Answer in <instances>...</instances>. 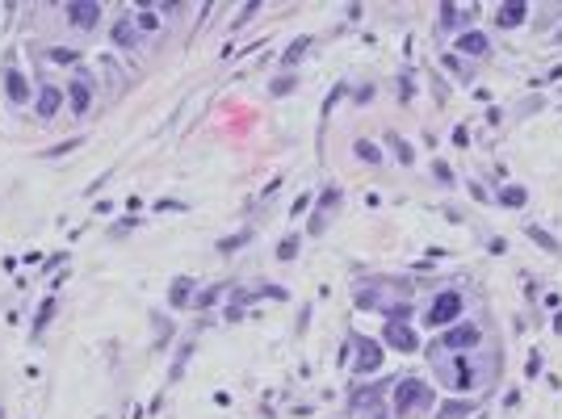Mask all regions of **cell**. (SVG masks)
I'll return each mask as SVG.
<instances>
[{
	"label": "cell",
	"mask_w": 562,
	"mask_h": 419,
	"mask_svg": "<svg viewBox=\"0 0 562 419\" xmlns=\"http://www.w3.org/2000/svg\"><path fill=\"white\" fill-rule=\"evenodd\" d=\"M428 403H433V386H428V382H420V378H403V382L395 386V411H399V416L424 411Z\"/></svg>",
	"instance_id": "obj_1"
},
{
	"label": "cell",
	"mask_w": 562,
	"mask_h": 419,
	"mask_svg": "<svg viewBox=\"0 0 562 419\" xmlns=\"http://www.w3.org/2000/svg\"><path fill=\"white\" fill-rule=\"evenodd\" d=\"M458 315H462V294H458V290H441V294L433 298V306L424 311V323H428V327H449Z\"/></svg>",
	"instance_id": "obj_2"
},
{
	"label": "cell",
	"mask_w": 562,
	"mask_h": 419,
	"mask_svg": "<svg viewBox=\"0 0 562 419\" xmlns=\"http://www.w3.org/2000/svg\"><path fill=\"white\" fill-rule=\"evenodd\" d=\"M483 344V332L475 323H458V327H445L441 336V348L445 353H466V348H479Z\"/></svg>",
	"instance_id": "obj_3"
},
{
	"label": "cell",
	"mask_w": 562,
	"mask_h": 419,
	"mask_svg": "<svg viewBox=\"0 0 562 419\" xmlns=\"http://www.w3.org/2000/svg\"><path fill=\"white\" fill-rule=\"evenodd\" d=\"M382 344H386V348H395V353H416V348H420L416 332H412L403 319H391V323L382 327Z\"/></svg>",
	"instance_id": "obj_4"
},
{
	"label": "cell",
	"mask_w": 562,
	"mask_h": 419,
	"mask_svg": "<svg viewBox=\"0 0 562 419\" xmlns=\"http://www.w3.org/2000/svg\"><path fill=\"white\" fill-rule=\"evenodd\" d=\"M353 348H357L353 374H378V369H382V344H378V340H357V336H353Z\"/></svg>",
	"instance_id": "obj_5"
},
{
	"label": "cell",
	"mask_w": 562,
	"mask_h": 419,
	"mask_svg": "<svg viewBox=\"0 0 562 419\" xmlns=\"http://www.w3.org/2000/svg\"><path fill=\"white\" fill-rule=\"evenodd\" d=\"M97 17H101V4H97V0H76V4H67V21H71L76 29H92Z\"/></svg>",
	"instance_id": "obj_6"
},
{
	"label": "cell",
	"mask_w": 562,
	"mask_h": 419,
	"mask_svg": "<svg viewBox=\"0 0 562 419\" xmlns=\"http://www.w3.org/2000/svg\"><path fill=\"white\" fill-rule=\"evenodd\" d=\"M454 50H462V55H470V59H479V55H487V50H491V38H487L483 29H466V34H458V42H454Z\"/></svg>",
	"instance_id": "obj_7"
},
{
	"label": "cell",
	"mask_w": 562,
	"mask_h": 419,
	"mask_svg": "<svg viewBox=\"0 0 562 419\" xmlns=\"http://www.w3.org/2000/svg\"><path fill=\"white\" fill-rule=\"evenodd\" d=\"M59 101H63V97H59V88H50V84H46V88L38 92V118H46V122H50V118L59 113Z\"/></svg>",
	"instance_id": "obj_8"
},
{
	"label": "cell",
	"mask_w": 562,
	"mask_h": 419,
	"mask_svg": "<svg viewBox=\"0 0 562 419\" xmlns=\"http://www.w3.org/2000/svg\"><path fill=\"white\" fill-rule=\"evenodd\" d=\"M525 13H529V4H521V0H517V4H500V17H496V21H500L504 29H512V25L525 21Z\"/></svg>",
	"instance_id": "obj_9"
},
{
	"label": "cell",
	"mask_w": 562,
	"mask_h": 419,
	"mask_svg": "<svg viewBox=\"0 0 562 419\" xmlns=\"http://www.w3.org/2000/svg\"><path fill=\"white\" fill-rule=\"evenodd\" d=\"M168 302H172V306H189V302H193V281H189V277H176L172 290H168Z\"/></svg>",
	"instance_id": "obj_10"
},
{
	"label": "cell",
	"mask_w": 562,
	"mask_h": 419,
	"mask_svg": "<svg viewBox=\"0 0 562 419\" xmlns=\"http://www.w3.org/2000/svg\"><path fill=\"white\" fill-rule=\"evenodd\" d=\"M382 399V386H361L357 395H349V411H361V407H374Z\"/></svg>",
	"instance_id": "obj_11"
},
{
	"label": "cell",
	"mask_w": 562,
	"mask_h": 419,
	"mask_svg": "<svg viewBox=\"0 0 562 419\" xmlns=\"http://www.w3.org/2000/svg\"><path fill=\"white\" fill-rule=\"evenodd\" d=\"M4 92H8V101H13V105H21V101L29 97V84H25L17 71H8V76H4Z\"/></svg>",
	"instance_id": "obj_12"
},
{
	"label": "cell",
	"mask_w": 562,
	"mask_h": 419,
	"mask_svg": "<svg viewBox=\"0 0 562 419\" xmlns=\"http://www.w3.org/2000/svg\"><path fill=\"white\" fill-rule=\"evenodd\" d=\"M67 97H71V109H76V113H84V109H88V105H92V88H88V84H84V80H76V84H71V92H67Z\"/></svg>",
	"instance_id": "obj_13"
},
{
	"label": "cell",
	"mask_w": 562,
	"mask_h": 419,
	"mask_svg": "<svg viewBox=\"0 0 562 419\" xmlns=\"http://www.w3.org/2000/svg\"><path fill=\"white\" fill-rule=\"evenodd\" d=\"M475 411V403H466V399H454V403H445L441 411H437V419H466Z\"/></svg>",
	"instance_id": "obj_14"
},
{
	"label": "cell",
	"mask_w": 562,
	"mask_h": 419,
	"mask_svg": "<svg viewBox=\"0 0 562 419\" xmlns=\"http://www.w3.org/2000/svg\"><path fill=\"white\" fill-rule=\"evenodd\" d=\"M113 42H118L122 50H134V21H118V25H113Z\"/></svg>",
	"instance_id": "obj_15"
},
{
	"label": "cell",
	"mask_w": 562,
	"mask_h": 419,
	"mask_svg": "<svg viewBox=\"0 0 562 419\" xmlns=\"http://www.w3.org/2000/svg\"><path fill=\"white\" fill-rule=\"evenodd\" d=\"M500 201H504V206H517V210H521V206H525V201H529V193H525V189H521V185H508V189H504V193H500Z\"/></svg>",
	"instance_id": "obj_16"
},
{
	"label": "cell",
	"mask_w": 562,
	"mask_h": 419,
	"mask_svg": "<svg viewBox=\"0 0 562 419\" xmlns=\"http://www.w3.org/2000/svg\"><path fill=\"white\" fill-rule=\"evenodd\" d=\"M529 239H533L538 248H546V252H562V248H559V239H554V235H546L542 227H529Z\"/></svg>",
	"instance_id": "obj_17"
},
{
	"label": "cell",
	"mask_w": 562,
	"mask_h": 419,
	"mask_svg": "<svg viewBox=\"0 0 562 419\" xmlns=\"http://www.w3.org/2000/svg\"><path fill=\"white\" fill-rule=\"evenodd\" d=\"M307 46H311V38H294V42H290V50H286V59H281V63H286V67H290V63H298V59H302V55H307Z\"/></svg>",
	"instance_id": "obj_18"
},
{
	"label": "cell",
	"mask_w": 562,
	"mask_h": 419,
	"mask_svg": "<svg viewBox=\"0 0 562 419\" xmlns=\"http://www.w3.org/2000/svg\"><path fill=\"white\" fill-rule=\"evenodd\" d=\"M294 256H298V235H286L277 243V260H294Z\"/></svg>",
	"instance_id": "obj_19"
},
{
	"label": "cell",
	"mask_w": 562,
	"mask_h": 419,
	"mask_svg": "<svg viewBox=\"0 0 562 419\" xmlns=\"http://www.w3.org/2000/svg\"><path fill=\"white\" fill-rule=\"evenodd\" d=\"M134 29H160V17H155V8H143V13L134 17Z\"/></svg>",
	"instance_id": "obj_20"
},
{
	"label": "cell",
	"mask_w": 562,
	"mask_h": 419,
	"mask_svg": "<svg viewBox=\"0 0 562 419\" xmlns=\"http://www.w3.org/2000/svg\"><path fill=\"white\" fill-rule=\"evenodd\" d=\"M357 155H361L365 164H378V159H382V151H378V147H374L370 139H361V143H357Z\"/></svg>",
	"instance_id": "obj_21"
},
{
	"label": "cell",
	"mask_w": 562,
	"mask_h": 419,
	"mask_svg": "<svg viewBox=\"0 0 562 419\" xmlns=\"http://www.w3.org/2000/svg\"><path fill=\"white\" fill-rule=\"evenodd\" d=\"M244 243H248V231H244V235H231V239H223V243H218V252H223V256H231V252H235V248H244Z\"/></svg>",
	"instance_id": "obj_22"
},
{
	"label": "cell",
	"mask_w": 562,
	"mask_h": 419,
	"mask_svg": "<svg viewBox=\"0 0 562 419\" xmlns=\"http://www.w3.org/2000/svg\"><path fill=\"white\" fill-rule=\"evenodd\" d=\"M76 147H80V139H67V143H59V147H50L46 155H50V159H59V155H67V151H76Z\"/></svg>",
	"instance_id": "obj_23"
},
{
	"label": "cell",
	"mask_w": 562,
	"mask_h": 419,
	"mask_svg": "<svg viewBox=\"0 0 562 419\" xmlns=\"http://www.w3.org/2000/svg\"><path fill=\"white\" fill-rule=\"evenodd\" d=\"M391 143H395V151H399V159H403V164H412V159H416V155H412V147H407L403 139H391Z\"/></svg>",
	"instance_id": "obj_24"
},
{
	"label": "cell",
	"mask_w": 562,
	"mask_h": 419,
	"mask_svg": "<svg viewBox=\"0 0 562 419\" xmlns=\"http://www.w3.org/2000/svg\"><path fill=\"white\" fill-rule=\"evenodd\" d=\"M441 17H445V29L458 21V4H441Z\"/></svg>",
	"instance_id": "obj_25"
},
{
	"label": "cell",
	"mask_w": 562,
	"mask_h": 419,
	"mask_svg": "<svg viewBox=\"0 0 562 419\" xmlns=\"http://www.w3.org/2000/svg\"><path fill=\"white\" fill-rule=\"evenodd\" d=\"M290 88H294V80H290V76H277V84H273V92L281 97V92H290Z\"/></svg>",
	"instance_id": "obj_26"
},
{
	"label": "cell",
	"mask_w": 562,
	"mask_h": 419,
	"mask_svg": "<svg viewBox=\"0 0 562 419\" xmlns=\"http://www.w3.org/2000/svg\"><path fill=\"white\" fill-rule=\"evenodd\" d=\"M218 294H223V290H218V285H214V290H206V294H202V298H197V306H210V302H218Z\"/></svg>",
	"instance_id": "obj_27"
},
{
	"label": "cell",
	"mask_w": 562,
	"mask_h": 419,
	"mask_svg": "<svg viewBox=\"0 0 562 419\" xmlns=\"http://www.w3.org/2000/svg\"><path fill=\"white\" fill-rule=\"evenodd\" d=\"M50 311H55V302L46 298V302H42V311H38V327H46V319H50Z\"/></svg>",
	"instance_id": "obj_28"
},
{
	"label": "cell",
	"mask_w": 562,
	"mask_h": 419,
	"mask_svg": "<svg viewBox=\"0 0 562 419\" xmlns=\"http://www.w3.org/2000/svg\"><path fill=\"white\" fill-rule=\"evenodd\" d=\"M50 59H59V63H71V59H76V55H71V50H67V46H59V50H50Z\"/></svg>",
	"instance_id": "obj_29"
},
{
	"label": "cell",
	"mask_w": 562,
	"mask_h": 419,
	"mask_svg": "<svg viewBox=\"0 0 562 419\" xmlns=\"http://www.w3.org/2000/svg\"><path fill=\"white\" fill-rule=\"evenodd\" d=\"M554 42H559V46H562V29H559V34H554Z\"/></svg>",
	"instance_id": "obj_30"
}]
</instances>
